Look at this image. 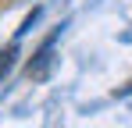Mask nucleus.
Returning a JSON list of instances; mask_svg holds the SVG:
<instances>
[{
    "label": "nucleus",
    "instance_id": "3",
    "mask_svg": "<svg viewBox=\"0 0 132 128\" xmlns=\"http://www.w3.org/2000/svg\"><path fill=\"white\" fill-rule=\"evenodd\" d=\"M36 21H39V7H36V11H32V14L25 18V25H22V29H18V36H25V32H29V29H32Z\"/></svg>",
    "mask_w": 132,
    "mask_h": 128
},
{
    "label": "nucleus",
    "instance_id": "2",
    "mask_svg": "<svg viewBox=\"0 0 132 128\" xmlns=\"http://www.w3.org/2000/svg\"><path fill=\"white\" fill-rule=\"evenodd\" d=\"M14 57H18V43H11L7 50H0V78L14 68Z\"/></svg>",
    "mask_w": 132,
    "mask_h": 128
},
{
    "label": "nucleus",
    "instance_id": "1",
    "mask_svg": "<svg viewBox=\"0 0 132 128\" xmlns=\"http://www.w3.org/2000/svg\"><path fill=\"white\" fill-rule=\"evenodd\" d=\"M57 36H61V32H54V36H50V39L39 46V53L32 57V64H29V75H32V78H43L46 71H50V61H54V43H57Z\"/></svg>",
    "mask_w": 132,
    "mask_h": 128
}]
</instances>
